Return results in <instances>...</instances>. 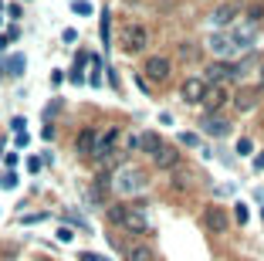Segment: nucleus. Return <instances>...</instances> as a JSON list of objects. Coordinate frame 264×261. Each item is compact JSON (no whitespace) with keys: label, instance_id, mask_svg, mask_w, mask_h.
Returning a JSON list of instances; mask_svg holds the SVG:
<instances>
[{"label":"nucleus","instance_id":"9b49d317","mask_svg":"<svg viewBox=\"0 0 264 261\" xmlns=\"http://www.w3.org/2000/svg\"><path fill=\"white\" fill-rule=\"evenodd\" d=\"M152 163L159 170H173L176 163H180V153H176V146H170V143H163V146L152 153Z\"/></svg>","mask_w":264,"mask_h":261},{"label":"nucleus","instance_id":"20e7f679","mask_svg":"<svg viewBox=\"0 0 264 261\" xmlns=\"http://www.w3.org/2000/svg\"><path fill=\"white\" fill-rule=\"evenodd\" d=\"M234 78H241V68L230 65V61H210L207 75H203L207 85H224V82H234Z\"/></svg>","mask_w":264,"mask_h":261},{"label":"nucleus","instance_id":"37998d69","mask_svg":"<svg viewBox=\"0 0 264 261\" xmlns=\"http://www.w3.org/2000/svg\"><path fill=\"white\" fill-rule=\"evenodd\" d=\"M41 261H44V258H41Z\"/></svg>","mask_w":264,"mask_h":261},{"label":"nucleus","instance_id":"f8f14e48","mask_svg":"<svg viewBox=\"0 0 264 261\" xmlns=\"http://www.w3.org/2000/svg\"><path fill=\"white\" fill-rule=\"evenodd\" d=\"M203 221H207V227H210V231H217V234H224L227 227H230V217H227L224 207H207Z\"/></svg>","mask_w":264,"mask_h":261},{"label":"nucleus","instance_id":"7ed1b4c3","mask_svg":"<svg viewBox=\"0 0 264 261\" xmlns=\"http://www.w3.org/2000/svg\"><path fill=\"white\" fill-rule=\"evenodd\" d=\"M146 44H149L146 24H126V27L119 31V48H122V55H142Z\"/></svg>","mask_w":264,"mask_h":261},{"label":"nucleus","instance_id":"a211bd4d","mask_svg":"<svg viewBox=\"0 0 264 261\" xmlns=\"http://www.w3.org/2000/svg\"><path fill=\"white\" fill-rule=\"evenodd\" d=\"M88 61H92V55H88V51H78V55H75V68H71V75H68L75 85H81V82H85V72H81V68H85Z\"/></svg>","mask_w":264,"mask_h":261},{"label":"nucleus","instance_id":"aec40b11","mask_svg":"<svg viewBox=\"0 0 264 261\" xmlns=\"http://www.w3.org/2000/svg\"><path fill=\"white\" fill-rule=\"evenodd\" d=\"M7 75H14V78L24 75V55H10L7 58Z\"/></svg>","mask_w":264,"mask_h":261},{"label":"nucleus","instance_id":"ddd939ff","mask_svg":"<svg viewBox=\"0 0 264 261\" xmlns=\"http://www.w3.org/2000/svg\"><path fill=\"white\" fill-rule=\"evenodd\" d=\"M200 129L207 132V136H217V139H220V136H227V132H230V122H227V119H220V115H203V122H200Z\"/></svg>","mask_w":264,"mask_h":261},{"label":"nucleus","instance_id":"bb28decb","mask_svg":"<svg viewBox=\"0 0 264 261\" xmlns=\"http://www.w3.org/2000/svg\"><path fill=\"white\" fill-rule=\"evenodd\" d=\"M41 167H44V160H38V156L27 160V170H31V173H41Z\"/></svg>","mask_w":264,"mask_h":261},{"label":"nucleus","instance_id":"f704fd0d","mask_svg":"<svg viewBox=\"0 0 264 261\" xmlns=\"http://www.w3.org/2000/svg\"><path fill=\"white\" fill-rule=\"evenodd\" d=\"M27 139H31L27 132H17V136H14V143H17V146H27Z\"/></svg>","mask_w":264,"mask_h":261},{"label":"nucleus","instance_id":"423d86ee","mask_svg":"<svg viewBox=\"0 0 264 261\" xmlns=\"http://www.w3.org/2000/svg\"><path fill=\"white\" fill-rule=\"evenodd\" d=\"M237 14H241V3H237V0H224V3L213 7L210 24H213V27H230V24L237 20Z\"/></svg>","mask_w":264,"mask_h":261},{"label":"nucleus","instance_id":"79ce46f5","mask_svg":"<svg viewBox=\"0 0 264 261\" xmlns=\"http://www.w3.org/2000/svg\"><path fill=\"white\" fill-rule=\"evenodd\" d=\"M261 217H264V210H261Z\"/></svg>","mask_w":264,"mask_h":261},{"label":"nucleus","instance_id":"a878e982","mask_svg":"<svg viewBox=\"0 0 264 261\" xmlns=\"http://www.w3.org/2000/svg\"><path fill=\"white\" fill-rule=\"evenodd\" d=\"M180 143H183V146H200V136H193V132H180Z\"/></svg>","mask_w":264,"mask_h":261},{"label":"nucleus","instance_id":"7c9ffc66","mask_svg":"<svg viewBox=\"0 0 264 261\" xmlns=\"http://www.w3.org/2000/svg\"><path fill=\"white\" fill-rule=\"evenodd\" d=\"M0 183L7 186V190H14V186H17V176H14V173H7V176H3V180H0Z\"/></svg>","mask_w":264,"mask_h":261},{"label":"nucleus","instance_id":"9d476101","mask_svg":"<svg viewBox=\"0 0 264 261\" xmlns=\"http://www.w3.org/2000/svg\"><path fill=\"white\" fill-rule=\"evenodd\" d=\"M261 95H264V88H251V85H244L241 92L234 95V109H237V112L258 109V105H261Z\"/></svg>","mask_w":264,"mask_h":261},{"label":"nucleus","instance_id":"dca6fc26","mask_svg":"<svg viewBox=\"0 0 264 261\" xmlns=\"http://www.w3.org/2000/svg\"><path fill=\"white\" fill-rule=\"evenodd\" d=\"M227 102V92H224V85H213V88H207V98H203V109H210V115L220 109Z\"/></svg>","mask_w":264,"mask_h":261},{"label":"nucleus","instance_id":"6e6552de","mask_svg":"<svg viewBox=\"0 0 264 261\" xmlns=\"http://www.w3.org/2000/svg\"><path fill=\"white\" fill-rule=\"evenodd\" d=\"M207 51H213L220 61H230V58L237 55V44L230 41V34H210L207 37Z\"/></svg>","mask_w":264,"mask_h":261},{"label":"nucleus","instance_id":"c756f323","mask_svg":"<svg viewBox=\"0 0 264 261\" xmlns=\"http://www.w3.org/2000/svg\"><path fill=\"white\" fill-rule=\"evenodd\" d=\"M10 129H14V132H27V122H24V119H20V115H17V119L10 122Z\"/></svg>","mask_w":264,"mask_h":261},{"label":"nucleus","instance_id":"b1692460","mask_svg":"<svg viewBox=\"0 0 264 261\" xmlns=\"http://www.w3.org/2000/svg\"><path fill=\"white\" fill-rule=\"evenodd\" d=\"M237 153H241V156H251V153H254V143H251V139H237Z\"/></svg>","mask_w":264,"mask_h":261},{"label":"nucleus","instance_id":"0eeeda50","mask_svg":"<svg viewBox=\"0 0 264 261\" xmlns=\"http://www.w3.org/2000/svg\"><path fill=\"white\" fill-rule=\"evenodd\" d=\"M258 37H261V27H258V24H234V27H230V41L237 44V51H241V48H254Z\"/></svg>","mask_w":264,"mask_h":261},{"label":"nucleus","instance_id":"4be33fe9","mask_svg":"<svg viewBox=\"0 0 264 261\" xmlns=\"http://www.w3.org/2000/svg\"><path fill=\"white\" fill-rule=\"evenodd\" d=\"M88 85H102V61L92 55V75H88Z\"/></svg>","mask_w":264,"mask_h":261},{"label":"nucleus","instance_id":"e433bc0d","mask_svg":"<svg viewBox=\"0 0 264 261\" xmlns=\"http://www.w3.org/2000/svg\"><path fill=\"white\" fill-rule=\"evenodd\" d=\"M254 170H264V149L258 153V156H254Z\"/></svg>","mask_w":264,"mask_h":261},{"label":"nucleus","instance_id":"4468645a","mask_svg":"<svg viewBox=\"0 0 264 261\" xmlns=\"http://www.w3.org/2000/svg\"><path fill=\"white\" fill-rule=\"evenodd\" d=\"M115 139H119V129H105V132H98V139H95V153L92 156H105V153H112V146H115Z\"/></svg>","mask_w":264,"mask_h":261},{"label":"nucleus","instance_id":"5701e85b","mask_svg":"<svg viewBox=\"0 0 264 261\" xmlns=\"http://www.w3.org/2000/svg\"><path fill=\"white\" fill-rule=\"evenodd\" d=\"M71 10L81 14V17H88V14H92V3H88V0H75V3H71Z\"/></svg>","mask_w":264,"mask_h":261},{"label":"nucleus","instance_id":"412c9836","mask_svg":"<svg viewBox=\"0 0 264 261\" xmlns=\"http://www.w3.org/2000/svg\"><path fill=\"white\" fill-rule=\"evenodd\" d=\"M109 10H102V27H98V37H102V44H105V48H109V34H112V27H109Z\"/></svg>","mask_w":264,"mask_h":261},{"label":"nucleus","instance_id":"473e14b6","mask_svg":"<svg viewBox=\"0 0 264 261\" xmlns=\"http://www.w3.org/2000/svg\"><path fill=\"white\" fill-rule=\"evenodd\" d=\"M41 139H48V143H51V139H55V126H44V129H41Z\"/></svg>","mask_w":264,"mask_h":261},{"label":"nucleus","instance_id":"2f4dec72","mask_svg":"<svg viewBox=\"0 0 264 261\" xmlns=\"http://www.w3.org/2000/svg\"><path fill=\"white\" fill-rule=\"evenodd\" d=\"M180 58H183V61L193 58V44H180Z\"/></svg>","mask_w":264,"mask_h":261},{"label":"nucleus","instance_id":"6ab92c4d","mask_svg":"<svg viewBox=\"0 0 264 261\" xmlns=\"http://www.w3.org/2000/svg\"><path fill=\"white\" fill-rule=\"evenodd\" d=\"M163 146V139H159V136H156V132H142V136H139V149H146V153H156V149Z\"/></svg>","mask_w":264,"mask_h":261},{"label":"nucleus","instance_id":"39448f33","mask_svg":"<svg viewBox=\"0 0 264 261\" xmlns=\"http://www.w3.org/2000/svg\"><path fill=\"white\" fill-rule=\"evenodd\" d=\"M173 72V61L166 55H149L146 58V68H142V78L146 82H166Z\"/></svg>","mask_w":264,"mask_h":261},{"label":"nucleus","instance_id":"c85d7f7f","mask_svg":"<svg viewBox=\"0 0 264 261\" xmlns=\"http://www.w3.org/2000/svg\"><path fill=\"white\" fill-rule=\"evenodd\" d=\"M78 261H105V258H102V255H95V251H81Z\"/></svg>","mask_w":264,"mask_h":261},{"label":"nucleus","instance_id":"2eb2a0df","mask_svg":"<svg viewBox=\"0 0 264 261\" xmlns=\"http://www.w3.org/2000/svg\"><path fill=\"white\" fill-rule=\"evenodd\" d=\"M95 139H98V132H95V129H81V132H78V139H75V149L81 153V156H92V153H95Z\"/></svg>","mask_w":264,"mask_h":261},{"label":"nucleus","instance_id":"a19ab883","mask_svg":"<svg viewBox=\"0 0 264 261\" xmlns=\"http://www.w3.org/2000/svg\"><path fill=\"white\" fill-rule=\"evenodd\" d=\"M0 75H3V68H0Z\"/></svg>","mask_w":264,"mask_h":261},{"label":"nucleus","instance_id":"393cba45","mask_svg":"<svg viewBox=\"0 0 264 261\" xmlns=\"http://www.w3.org/2000/svg\"><path fill=\"white\" fill-rule=\"evenodd\" d=\"M247 217H251V214H247V207H244V204L234 207V221H237V224H247Z\"/></svg>","mask_w":264,"mask_h":261},{"label":"nucleus","instance_id":"f3484780","mask_svg":"<svg viewBox=\"0 0 264 261\" xmlns=\"http://www.w3.org/2000/svg\"><path fill=\"white\" fill-rule=\"evenodd\" d=\"M126 261H156L149 244H132L129 251H126Z\"/></svg>","mask_w":264,"mask_h":261},{"label":"nucleus","instance_id":"f257e3e1","mask_svg":"<svg viewBox=\"0 0 264 261\" xmlns=\"http://www.w3.org/2000/svg\"><path fill=\"white\" fill-rule=\"evenodd\" d=\"M109 221L126 227V231H132V234H149V217L142 214V207L115 204V207H109Z\"/></svg>","mask_w":264,"mask_h":261},{"label":"nucleus","instance_id":"1a4fd4ad","mask_svg":"<svg viewBox=\"0 0 264 261\" xmlns=\"http://www.w3.org/2000/svg\"><path fill=\"white\" fill-rule=\"evenodd\" d=\"M207 88H210V85L203 82V78H187L183 88H180V95H183V102H190V105H203Z\"/></svg>","mask_w":264,"mask_h":261},{"label":"nucleus","instance_id":"58836bf2","mask_svg":"<svg viewBox=\"0 0 264 261\" xmlns=\"http://www.w3.org/2000/svg\"><path fill=\"white\" fill-rule=\"evenodd\" d=\"M261 78H264V72H261ZM261 88H264V85H261Z\"/></svg>","mask_w":264,"mask_h":261},{"label":"nucleus","instance_id":"f03ea898","mask_svg":"<svg viewBox=\"0 0 264 261\" xmlns=\"http://www.w3.org/2000/svg\"><path fill=\"white\" fill-rule=\"evenodd\" d=\"M146 186H149V176H146L139 167H132V163H129V167H122V170L112 176V190H115V193H122V197L142 193Z\"/></svg>","mask_w":264,"mask_h":261},{"label":"nucleus","instance_id":"4c0bfd02","mask_svg":"<svg viewBox=\"0 0 264 261\" xmlns=\"http://www.w3.org/2000/svg\"><path fill=\"white\" fill-rule=\"evenodd\" d=\"M7 44H10V37L3 34V37H0V51H3V48H7Z\"/></svg>","mask_w":264,"mask_h":261},{"label":"nucleus","instance_id":"ea45409f","mask_svg":"<svg viewBox=\"0 0 264 261\" xmlns=\"http://www.w3.org/2000/svg\"><path fill=\"white\" fill-rule=\"evenodd\" d=\"M0 27H3V20H0Z\"/></svg>","mask_w":264,"mask_h":261},{"label":"nucleus","instance_id":"c9c22d12","mask_svg":"<svg viewBox=\"0 0 264 261\" xmlns=\"http://www.w3.org/2000/svg\"><path fill=\"white\" fill-rule=\"evenodd\" d=\"M65 82V72H51V85H61Z\"/></svg>","mask_w":264,"mask_h":261},{"label":"nucleus","instance_id":"cd10ccee","mask_svg":"<svg viewBox=\"0 0 264 261\" xmlns=\"http://www.w3.org/2000/svg\"><path fill=\"white\" fill-rule=\"evenodd\" d=\"M71 238H75V231H71V227H61V231H58V241H71Z\"/></svg>","mask_w":264,"mask_h":261},{"label":"nucleus","instance_id":"72a5a7b5","mask_svg":"<svg viewBox=\"0 0 264 261\" xmlns=\"http://www.w3.org/2000/svg\"><path fill=\"white\" fill-rule=\"evenodd\" d=\"M3 163L14 170V167H17V153H7V156H3Z\"/></svg>","mask_w":264,"mask_h":261}]
</instances>
